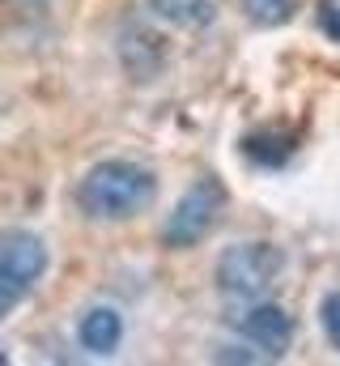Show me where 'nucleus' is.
Returning <instances> with one entry per match:
<instances>
[{
    "label": "nucleus",
    "mask_w": 340,
    "mask_h": 366,
    "mask_svg": "<svg viewBox=\"0 0 340 366\" xmlns=\"http://www.w3.org/2000/svg\"><path fill=\"white\" fill-rule=\"evenodd\" d=\"M158 196V179L149 167L128 162V158H106L94 162L77 183V209L94 222H124L136 217L149 200Z\"/></svg>",
    "instance_id": "1"
},
{
    "label": "nucleus",
    "mask_w": 340,
    "mask_h": 366,
    "mask_svg": "<svg viewBox=\"0 0 340 366\" xmlns=\"http://www.w3.org/2000/svg\"><path fill=\"white\" fill-rule=\"evenodd\" d=\"M281 273H285V252L276 243H234L217 260V285L239 302L264 298Z\"/></svg>",
    "instance_id": "2"
},
{
    "label": "nucleus",
    "mask_w": 340,
    "mask_h": 366,
    "mask_svg": "<svg viewBox=\"0 0 340 366\" xmlns=\"http://www.w3.org/2000/svg\"><path fill=\"white\" fill-rule=\"evenodd\" d=\"M221 209H226V187L217 175H204V179H196L183 196H179V204H174V213L166 217V226H162V243L166 247H196L209 230H213V222L221 217Z\"/></svg>",
    "instance_id": "3"
},
{
    "label": "nucleus",
    "mask_w": 340,
    "mask_h": 366,
    "mask_svg": "<svg viewBox=\"0 0 340 366\" xmlns=\"http://www.w3.org/2000/svg\"><path fill=\"white\" fill-rule=\"evenodd\" d=\"M230 324L251 341L255 350H264V358H281L289 350V341H294V320L276 302H264V298H255L243 311H234Z\"/></svg>",
    "instance_id": "4"
},
{
    "label": "nucleus",
    "mask_w": 340,
    "mask_h": 366,
    "mask_svg": "<svg viewBox=\"0 0 340 366\" xmlns=\"http://www.w3.org/2000/svg\"><path fill=\"white\" fill-rule=\"evenodd\" d=\"M0 269L13 273L17 281L34 285L39 277L47 273V247L39 234L30 230H0Z\"/></svg>",
    "instance_id": "5"
},
{
    "label": "nucleus",
    "mask_w": 340,
    "mask_h": 366,
    "mask_svg": "<svg viewBox=\"0 0 340 366\" xmlns=\"http://www.w3.org/2000/svg\"><path fill=\"white\" fill-rule=\"evenodd\" d=\"M77 337H81V345L89 354H115V345L124 341V320H119V311L115 307H94V311H85L81 324H77Z\"/></svg>",
    "instance_id": "6"
},
{
    "label": "nucleus",
    "mask_w": 340,
    "mask_h": 366,
    "mask_svg": "<svg viewBox=\"0 0 340 366\" xmlns=\"http://www.w3.org/2000/svg\"><path fill=\"white\" fill-rule=\"evenodd\" d=\"M294 149H298V137H294V132H276V128H264V132H251V137H243V154L251 158L255 167H268V171L285 167V162L294 158Z\"/></svg>",
    "instance_id": "7"
},
{
    "label": "nucleus",
    "mask_w": 340,
    "mask_h": 366,
    "mask_svg": "<svg viewBox=\"0 0 340 366\" xmlns=\"http://www.w3.org/2000/svg\"><path fill=\"white\" fill-rule=\"evenodd\" d=\"M154 13L174 26H204L217 13V0H154Z\"/></svg>",
    "instance_id": "8"
},
{
    "label": "nucleus",
    "mask_w": 340,
    "mask_h": 366,
    "mask_svg": "<svg viewBox=\"0 0 340 366\" xmlns=\"http://www.w3.org/2000/svg\"><path fill=\"white\" fill-rule=\"evenodd\" d=\"M298 4L302 0H243V13L259 26H281V21H289L298 13Z\"/></svg>",
    "instance_id": "9"
},
{
    "label": "nucleus",
    "mask_w": 340,
    "mask_h": 366,
    "mask_svg": "<svg viewBox=\"0 0 340 366\" xmlns=\"http://www.w3.org/2000/svg\"><path fill=\"white\" fill-rule=\"evenodd\" d=\"M26 294H30V285H26V281H17L13 273H4V269H0V320H4V315L26 298Z\"/></svg>",
    "instance_id": "10"
},
{
    "label": "nucleus",
    "mask_w": 340,
    "mask_h": 366,
    "mask_svg": "<svg viewBox=\"0 0 340 366\" xmlns=\"http://www.w3.org/2000/svg\"><path fill=\"white\" fill-rule=\"evenodd\" d=\"M319 320H324V332H328V341L340 350V294H328V298H324V307H319Z\"/></svg>",
    "instance_id": "11"
},
{
    "label": "nucleus",
    "mask_w": 340,
    "mask_h": 366,
    "mask_svg": "<svg viewBox=\"0 0 340 366\" xmlns=\"http://www.w3.org/2000/svg\"><path fill=\"white\" fill-rule=\"evenodd\" d=\"M319 26L340 43V0H319Z\"/></svg>",
    "instance_id": "12"
}]
</instances>
